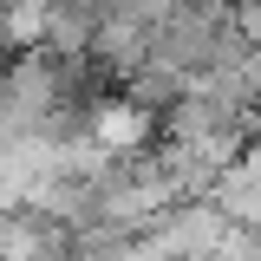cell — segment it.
Returning <instances> with one entry per match:
<instances>
[{
    "label": "cell",
    "mask_w": 261,
    "mask_h": 261,
    "mask_svg": "<svg viewBox=\"0 0 261 261\" xmlns=\"http://www.w3.org/2000/svg\"><path fill=\"white\" fill-rule=\"evenodd\" d=\"M150 235L163 242L170 261H209L216 242L228 235V216L209 202V196H183V202H170L157 222H150Z\"/></svg>",
    "instance_id": "1"
}]
</instances>
